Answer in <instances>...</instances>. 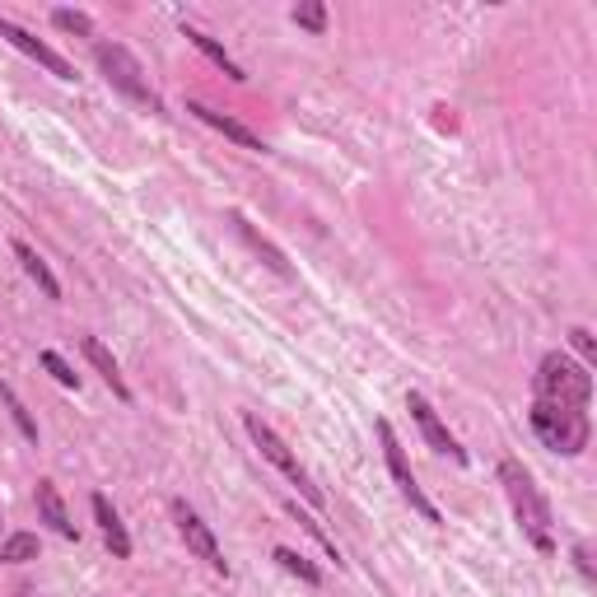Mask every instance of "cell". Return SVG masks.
Masks as SVG:
<instances>
[{"label":"cell","instance_id":"obj_13","mask_svg":"<svg viewBox=\"0 0 597 597\" xmlns=\"http://www.w3.org/2000/svg\"><path fill=\"white\" fill-rule=\"evenodd\" d=\"M80 350H84V360H89L93 369H99V378H103V384L112 388V397H117V401H131V388H127L122 369H117V360L108 355V346H103L99 337H80Z\"/></svg>","mask_w":597,"mask_h":597},{"label":"cell","instance_id":"obj_9","mask_svg":"<svg viewBox=\"0 0 597 597\" xmlns=\"http://www.w3.org/2000/svg\"><path fill=\"white\" fill-rule=\"evenodd\" d=\"M406 411L416 416V425H420V435H425V444H429V448H435V452H448L452 462H462V467H467V448L448 435V425L439 420L435 406L425 401V392H406Z\"/></svg>","mask_w":597,"mask_h":597},{"label":"cell","instance_id":"obj_19","mask_svg":"<svg viewBox=\"0 0 597 597\" xmlns=\"http://www.w3.org/2000/svg\"><path fill=\"white\" fill-rule=\"evenodd\" d=\"M0 401H6V411H10V420L19 425V435L29 439V444H38V420L29 416V406L19 401V392L10 388V384H0Z\"/></svg>","mask_w":597,"mask_h":597},{"label":"cell","instance_id":"obj_6","mask_svg":"<svg viewBox=\"0 0 597 597\" xmlns=\"http://www.w3.org/2000/svg\"><path fill=\"white\" fill-rule=\"evenodd\" d=\"M374 429H378V444H384V462H388V471H392V486L401 490V499H406V505H411L425 523H444V514L429 505L425 490L416 486V471H411V462H406V448H401V439H397V429H392L388 420H378Z\"/></svg>","mask_w":597,"mask_h":597},{"label":"cell","instance_id":"obj_21","mask_svg":"<svg viewBox=\"0 0 597 597\" xmlns=\"http://www.w3.org/2000/svg\"><path fill=\"white\" fill-rule=\"evenodd\" d=\"M38 365H42L47 374H52V378H57V384H61V388H70V392H80V374H76V369H70V365L61 360V355H57V350H42V355H38Z\"/></svg>","mask_w":597,"mask_h":597},{"label":"cell","instance_id":"obj_22","mask_svg":"<svg viewBox=\"0 0 597 597\" xmlns=\"http://www.w3.org/2000/svg\"><path fill=\"white\" fill-rule=\"evenodd\" d=\"M52 23L61 33H80V38H89L93 33V19L89 14H80V10H52Z\"/></svg>","mask_w":597,"mask_h":597},{"label":"cell","instance_id":"obj_10","mask_svg":"<svg viewBox=\"0 0 597 597\" xmlns=\"http://www.w3.org/2000/svg\"><path fill=\"white\" fill-rule=\"evenodd\" d=\"M187 112L197 117V122H206V127H215L225 140H233V146H243V150H252V155H267V140H261L257 131H248L238 117H225V112H215V108H206V103H187Z\"/></svg>","mask_w":597,"mask_h":597},{"label":"cell","instance_id":"obj_3","mask_svg":"<svg viewBox=\"0 0 597 597\" xmlns=\"http://www.w3.org/2000/svg\"><path fill=\"white\" fill-rule=\"evenodd\" d=\"M593 397V374L588 365H575L565 350H551L537 369V401H556V406H588Z\"/></svg>","mask_w":597,"mask_h":597},{"label":"cell","instance_id":"obj_8","mask_svg":"<svg viewBox=\"0 0 597 597\" xmlns=\"http://www.w3.org/2000/svg\"><path fill=\"white\" fill-rule=\"evenodd\" d=\"M0 38H6L10 47H19V52L29 57V61H38L42 70H52L57 80H76V66H70L61 52H52V47H47L42 38H33L29 29H19V23H14V19H6V14H0Z\"/></svg>","mask_w":597,"mask_h":597},{"label":"cell","instance_id":"obj_25","mask_svg":"<svg viewBox=\"0 0 597 597\" xmlns=\"http://www.w3.org/2000/svg\"><path fill=\"white\" fill-rule=\"evenodd\" d=\"M575 565H579V575H584L588 584L597 579V569H593V551H588V541H579V546H575Z\"/></svg>","mask_w":597,"mask_h":597},{"label":"cell","instance_id":"obj_4","mask_svg":"<svg viewBox=\"0 0 597 597\" xmlns=\"http://www.w3.org/2000/svg\"><path fill=\"white\" fill-rule=\"evenodd\" d=\"M93 57H99V70L108 76V84L122 93V99H131V103H140V108H150V112H163L159 93H155L150 80H146V70H140V61L127 52L122 42H99V47H93Z\"/></svg>","mask_w":597,"mask_h":597},{"label":"cell","instance_id":"obj_2","mask_svg":"<svg viewBox=\"0 0 597 597\" xmlns=\"http://www.w3.org/2000/svg\"><path fill=\"white\" fill-rule=\"evenodd\" d=\"M533 429L537 439L560 452V458H579V452L588 448V416L579 411V406H556V401H533Z\"/></svg>","mask_w":597,"mask_h":597},{"label":"cell","instance_id":"obj_12","mask_svg":"<svg viewBox=\"0 0 597 597\" xmlns=\"http://www.w3.org/2000/svg\"><path fill=\"white\" fill-rule=\"evenodd\" d=\"M38 514H42V523L52 528L57 537H66V541H80V533H76V523H70V514H66V499H61V490L52 486V481H38Z\"/></svg>","mask_w":597,"mask_h":597},{"label":"cell","instance_id":"obj_1","mask_svg":"<svg viewBox=\"0 0 597 597\" xmlns=\"http://www.w3.org/2000/svg\"><path fill=\"white\" fill-rule=\"evenodd\" d=\"M499 486H505V495H509V505H514V518H518L523 537H528L541 556H551V551H556L551 505H546L541 486L533 481V471L523 467L518 458H505V462H499Z\"/></svg>","mask_w":597,"mask_h":597},{"label":"cell","instance_id":"obj_14","mask_svg":"<svg viewBox=\"0 0 597 597\" xmlns=\"http://www.w3.org/2000/svg\"><path fill=\"white\" fill-rule=\"evenodd\" d=\"M229 225H233L238 233H243V243H248V248H252L261 261H267V267H271L276 276H295V267H290V261H285V252L271 243V238H261V233L248 225V215H243V210H229Z\"/></svg>","mask_w":597,"mask_h":597},{"label":"cell","instance_id":"obj_18","mask_svg":"<svg viewBox=\"0 0 597 597\" xmlns=\"http://www.w3.org/2000/svg\"><path fill=\"white\" fill-rule=\"evenodd\" d=\"M38 533H14V537H6L0 541V565H29V560H38Z\"/></svg>","mask_w":597,"mask_h":597},{"label":"cell","instance_id":"obj_5","mask_svg":"<svg viewBox=\"0 0 597 597\" xmlns=\"http://www.w3.org/2000/svg\"><path fill=\"white\" fill-rule=\"evenodd\" d=\"M243 429H248V439L261 448V458H267L276 471H285V476H290V481L299 486V495L308 499V505H318L322 509V490L314 486V481H308V471L299 467V458H295V452H290V444H285L280 435H276V429L267 425V420H261V416H243Z\"/></svg>","mask_w":597,"mask_h":597},{"label":"cell","instance_id":"obj_15","mask_svg":"<svg viewBox=\"0 0 597 597\" xmlns=\"http://www.w3.org/2000/svg\"><path fill=\"white\" fill-rule=\"evenodd\" d=\"M182 38H187V42H192V47H197V52H201V57H210L215 66H220V70H225V76H229L233 84H243V80H248V70H243V66H238V61H233V57L225 52V47H220V42H215V38H210V33L192 29V23H182Z\"/></svg>","mask_w":597,"mask_h":597},{"label":"cell","instance_id":"obj_17","mask_svg":"<svg viewBox=\"0 0 597 597\" xmlns=\"http://www.w3.org/2000/svg\"><path fill=\"white\" fill-rule=\"evenodd\" d=\"M271 560L285 569V575H295L299 584H308V588H322V569H318L314 560H308V556H299L295 546H276Z\"/></svg>","mask_w":597,"mask_h":597},{"label":"cell","instance_id":"obj_16","mask_svg":"<svg viewBox=\"0 0 597 597\" xmlns=\"http://www.w3.org/2000/svg\"><path fill=\"white\" fill-rule=\"evenodd\" d=\"M14 257H19V267L29 271V280L38 285V290H42L47 299H61V280H57V276H52V267H47V261L38 257V248H29L23 238H14Z\"/></svg>","mask_w":597,"mask_h":597},{"label":"cell","instance_id":"obj_24","mask_svg":"<svg viewBox=\"0 0 597 597\" xmlns=\"http://www.w3.org/2000/svg\"><path fill=\"white\" fill-rule=\"evenodd\" d=\"M569 341H575V350L584 355L588 365L597 360V341H593V331H588V327H575V331H569Z\"/></svg>","mask_w":597,"mask_h":597},{"label":"cell","instance_id":"obj_7","mask_svg":"<svg viewBox=\"0 0 597 597\" xmlns=\"http://www.w3.org/2000/svg\"><path fill=\"white\" fill-rule=\"evenodd\" d=\"M173 523H178V537L187 541V551H192L197 560H206L215 575H229V560H225V551H220V541H215V533H210V523L187 505V499H173Z\"/></svg>","mask_w":597,"mask_h":597},{"label":"cell","instance_id":"obj_11","mask_svg":"<svg viewBox=\"0 0 597 597\" xmlns=\"http://www.w3.org/2000/svg\"><path fill=\"white\" fill-rule=\"evenodd\" d=\"M89 509H93V523H99V533H103V541H108V551H112L117 560H131V533H127L122 514L112 509V499H108V495H93Z\"/></svg>","mask_w":597,"mask_h":597},{"label":"cell","instance_id":"obj_20","mask_svg":"<svg viewBox=\"0 0 597 597\" xmlns=\"http://www.w3.org/2000/svg\"><path fill=\"white\" fill-rule=\"evenodd\" d=\"M285 514H290L295 523H304V533H308V537H314V541L322 546V551H327L331 560H337V565H341V551H337V541H331V537L322 533V523H318V518H308V514H299V505H285Z\"/></svg>","mask_w":597,"mask_h":597},{"label":"cell","instance_id":"obj_23","mask_svg":"<svg viewBox=\"0 0 597 597\" xmlns=\"http://www.w3.org/2000/svg\"><path fill=\"white\" fill-rule=\"evenodd\" d=\"M295 23L308 33H327V6H318V0H308V6L295 10Z\"/></svg>","mask_w":597,"mask_h":597}]
</instances>
